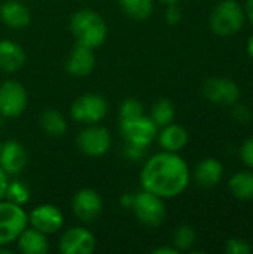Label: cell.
<instances>
[{
  "label": "cell",
  "mask_w": 253,
  "mask_h": 254,
  "mask_svg": "<svg viewBox=\"0 0 253 254\" xmlns=\"http://www.w3.org/2000/svg\"><path fill=\"white\" fill-rule=\"evenodd\" d=\"M139 180L142 189L163 199H173L186 190L191 171L179 153L161 150L145 161Z\"/></svg>",
  "instance_id": "cell-1"
},
{
  "label": "cell",
  "mask_w": 253,
  "mask_h": 254,
  "mask_svg": "<svg viewBox=\"0 0 253 254\" xmlns=\"http://www.w3.org/2000/svg\"><path fill=\"white\" fill-rule=\"evenodd\" d=\"M69 28L78 45H84L91 49L100 48L109 34L106 19L94 9L76 10L70 16Z\"/></svg>",
  "instance_id": "cell-2"
},
{
  "label": "cell",
  "mask_w": 253,
  "mask_h": 254,
  "mask_svg": "<svg viewBox=\"0 0 253 254\" xmlns=\"http://www.w3.org/2000/svg\"><path fill=\"white\" fill-rule=\"evenodd\" d=\"M246 21L245 9L236 0H222L213 9L209 25L210 30L221 37H228L239 33Z\"/></svg>",
  "instance_id": "cell-3"
},
{
  "label": "cell",
  "mask_w": 253,
  "mask_h": 254,
  "mask_svg": "<svg viewBox=\"0 0 253 254\" xmlns=\"http://www.w3.org/2000/svg\"><path fill=\"white\" fill-rule=\"evenodd\" d=\"M130 210L142 225L149 228H157L163 225L167 217L166 199L145 189L134 193L133 205Z\"/></svg>",
  "instance_id": "cell-4"
},
{
  "label": "cell",
  "mask_w": 253,
  "mask_h": 254,
  "mask_svg": "<svg viewBox=\"0 0 253 254\" xmlns=\"http://www.w3.org/2000/svg\"><path fill=\"white\" fill-rule=\"evenodd\" d=\"M28 226V213L24 207L0 199V246H12Z\"/></svg>",
  "instance_id": "cell-5"
},
{
  "label": "cell",
  "mask_w": 253,
  "mask_h": 254,
  "mask_svg": "<svg viewBox=\"0 0 253 254\" xmlns=\"http://www.w3.org/2000/svg\"><path fill=\"white\" fill-rule=\"evenodd\" d=\"M109 112L107 100L97 92H86L79 95L70 106V116L75 122L82 125L100 124Z\"/></svg>",
  "instance_id": "cell-6"
},
{
  "label": "cell",
  "mask_w": 253,
  "mask_h": 254,
  "mask_svg": "<svg viewBox=\"0 0 253 254\" xmlns=\"http://www.w3.org/2000/svg\"><path fill=\"white\" fill-rule=\"evenodd\" d=\"M158 129L160 128L149 118V115H140L119 121V132L125 143L137 144L142 147H149L157 140Z\"/></svg>",
  "instance_id": "cell-7"
},
{
  "label": "cell",
  "mask_w": 253,
  "mask_h": 254,
  "mask_svg": "<svg viewBox=\"0 0 253 254\" xmlns=\"http://www.w3.org/2000/svg\"><path fill=\"white\" fill-rule=\"evenodd\" d=\"M78 149L89 158H100L104 156L110 147H112V134L110 131L100 125V124H91L85 125L78 134L76 138Z\"/></svg>",
  "instance_id": "cell-8"
},
{
  "label": "cell",
  "mask_w": 253,
  "mask_h": 254,
  "mask_svg": "<svg viewBox=\"0 0 253 254\" xmlns=\"http://www.w3.org/2000/svg\"><path fill=\"white\" fill-rule=\"evenodd\" d=\"M27 106L28 94L21 82L6 79L0 83V116L6 119H16L24 115Z\"/></svg>",
  "instance_id": "cell-9"
},
{
  "label": "cell",
  "mask_w": 253,
  "mask_h": 254,
  "mask_svg": "<svg viewBox=\"0 0 253 254\" xmlns=\"http://www.w3.org/2000/svg\"><path fill=\"white\" fill-rule=\"evenodd\" d=\"M95 249L97 238L84 225L67 228L58 238V250L63 254H92Z\"/></svg>",
  "instance_id": "cell-10"
},
{
  "label": "cell",
  "mask_w": 253,
  "mask_h": 254,
  "mask_svg": "<svg viewBox=\"0 0 253 254\" xmlns=\"http://www.w3.org/2000/svg\"><path fill=\"white\" fill-rule=\"evenodd\" d=\"M70 208L73 216L81 223L89 225L100 219L103 213V199L97 190L91 188H82L73 195Z\"/></svg>",
  "instance_id": "cell-11"
},
{
  "label": "cell",
  "mask_w": 253,
  "mask_h": 254,
  "mask_svg": "<svg viewBox=\"0 0 253 254\" xmlns=\"http://www.w3.org/2000/svg\"><path fill=\"white\" fill-rule=\"evenodd\" d=\"M240 94V86L227 77H210L203 85L204 98L218 106H234Z\"/></svg>",
  "instance_id": "cell-12"
},
{
  "label": "cell",
  "mask_w": 253,
  "mask_h": 254,
  "mask_svg": "<svg viewBox=\"0 0 253 254\" xmlns=\"http://www.w3.org/2000/svg\"><path fill=\"white\" fill-rule=\"evenodd\" d=\"M28 226L49 237L63 229L64 214L54 204H40L28 213Z\"/></svg>",
  "instance_id": "cell-13"
},
{
  "label": "cell",
  "mask_w": 253,
  "mask_h": 254,
  "mask_svg": "<svg viewBox=\"0 0 253 254\" xmlns=\"http://www.w3.org/2000/svg\"><path fill=\"white\" fill-rule=\"evenodd\" d=\"M28 162V153L22 143L16 140L3 141L0 149V168L9 176L16 177L19 176Z\"/></svg>",
  "instance_id": "cell-14"
},
{
  "label": "cell",
  "mask_w": 253,
  "mask_h": 254,
  "mask_svg": "<svg viewBox=\"0 0 253 254\" xmlns=\"http://www.w3.org/2000/svg\"><path fill=\"white\" fill-rule=\"evenodd\" d=\"M95 49H91L88 46L84 45H75L67 58H66V71L78 79H84L88 77L97 64V58H95Z\"/></svg>",
  "instance_id": "cell-15"
},
{
  "label": "cell",
  "mask_w": 253,
  "mask_h": 254,
  "mask_svg": "<svg viewBox=\"0 0 253 254\" xmlns=\"http://www.w3.org/2000/svg\"><path fill=\"white\" fill-rule=\"evenodd\" d=\"M0 21L12 30H22L31 21V12L22 0H4L0 4Z\"/></svg>",
  "instance_id": "cell-16"
},
{
  "label": "cell",
  "mask_w": 253,
  "mask_h": 254,
  "mask_svg": "<svg viewBox=\"0 0 253 254\" xmlns=\"http://www.w3.org/2000/svg\"><path fill=\"white\" fill-rule=\"evenodd\" d=\"M25 61L27 54L21 45L10 39L0 40V71L16 73L25 65Z\"/></svg>",
  "instance_id": "cell-17"
},
{
  "label": "cell",
  "mask_w": 253,
  "mask_h": 254,
  "mask_svg": "<svg viewBox=\"0 0 253 254\" xmlns=\"http://www.w3.org/2000/svg\"><path fill=\"white\" fill-rule=\"evenodd\" d=\"M194 180L198 186L210 189L219 185L224 177V165L216 158H204L194 168Z\"/></svg>",
  "instance_id": "cell-18"
},
{
  "label": "cell",
  "mask_w": 253,
  "mask_h": 254,
  "mask_svg": "<svg viewBox=\"0 0 253 254\" xmlns=\"http://www.w3.org/2000/svg\"><path fill=\"white\" fill-rule=\"evenodd\" d=\"M157 140L163 150L179 153L180 150H183L186 147L189 135H188V131L182 125L171 122L158 129Z\"/></svg>",
  "instance_id": "cell-19"
},
{
  "label": "cell",
  "mask_w": 253,
  "mask_h": 254,
  "mask_svg": "<svg viewBox=\"0 0 253 254\" xmlns=\"http://www.w3.org/2000/svg\"><path fill=\"white\" fill-rule=\"evenodd\" d=\"M16 250L22 254H46L49 252V240L48 235L27 226L15 241Z\"/></svg>",
  "instance_id": "cell-20"
},
{
  "label": "cell",
  "mask_w": 253,
  "mask_h": 254,
  "mask_svg": "<svg viewBox=\"0 0 253 254\" xmlns=\"http://www.w3.org/2000/svg\"><path fill=\"white\" fill-rule=\"evenodd\" d=\"M39 125H40V129L48 137H52V138L63 137L67 132V128H69L66 116L57 109L43 110L40 118H39Z\"/></svg>",
  "instance_id": "cell-21"
},
{
  "label": "cell",
  "mask_w": 253,
  "mask_h": 254,
  "mask_svg": "<svg viewBox=\"0 0 253 254\" xmlns=\"http://www.w3.org/2000/svg\"><path fill=\"white\" fill-rule=\"evenodd\" d=\"M228 189L231 195L240 201H253V173L252 171H239L230 182Z\"/></svg>",
  "instance_id": "cell-22"
},
{
  "label": "cell",
  "mask_w": 253,
  "mask_h": 254,
  "mask_svg": "<svg viewBox=\"0 0 253 254\" xmlns=\"http://www.w3.org/2000/svg\"><path fill=\"white\" fill-rule=\"evenodd\" d=\"M121 10L134 21H146L154 12V0H118Z\"/></svg>",
  "instance_id": "cell-23"
},
{
  "label": "cell",
  "mask_w": 253,
  "mask_h": 254,
  "mask_svg": "<svg viewBox=\"0 0 253 254\" xmlns=\"http://www.w3.org/2000/svg\"><path fill=\"white\" fill-rule=\"evenodd\" d=\"M174 116H176V109H174V104L169 98H161L155 101L149 113V118L155 122L158 128H163L171 124L174 121Z\"/></svg>",
  "instance_id": "cell-24"
},
{
  "label": "cell",
  "mask_w": 253,
  "mask_h": 254,
  "mask_svg": "<svg viewBox=\"0 0 253 254\" xmlns=\"http://www.w3.org/2000/svg\"><path fill=\"white\" fill-rule=\"evenodd\" d=\"M30 198H31V192H30L28 186L19 179H10L9 177L6 192H4V199L13 202L16 205L25 207L30 202Z\"/></svg>",
  "instance_id": "cell-25"
},
{
  "label": "cell",
  "mask_w": 253,
  "mask_h": 254,
  "mask_svg": "<svg viewBox=\"0 0 253 254\" xmlns=\"http://www.w3.org/2000/svg\"><path fill=\"white\" fill-rule=\"evenodd\" d=\"M197 240V234L192 226L182 225L176 228L173 234V246L177 249V252H188L194 247Z\"/></svg>",
  "instance_id": "cell-26"
},
{
  "label": "cell",
  "mask_w": 253,
  "mask_h": 254,
  "mask_svg": "<svg viewBox=\"0 0 253 254\" xmlns=\"http://www.w3.org/2000/svg\"><path fill=\"white\" fill-rule=\"evenodd\" d=\"M145 115V107L142 104V101H139L137 98L128 97L125 98L121 106H119V112H118V118L121 119H130V118H136Z\"/></svg>",
  "instance_id": "cell-27"
},
{
  "label": "cell",
  "mask_w": 253,
  "mask_h": 254,
  "mask_svg": "<svg viewBox=\"0 0 253 254\" xmlns=\"http://www.w3.org/2000/svg\"><path fill=\"white\" fill-rule=\"evenodd\" d=\"M225 253L227 254H251L252 246L249 241L243 238H230L225 244Z\"/></svg>",
  "instance_id": "cell-28"
},
{
  "label": "cell",
  "mask_w": 253,
  "mask_h": 254,
  "mask_svg": "<svg viewBox=\"0 0 253 254\" xmlns=\"http://www.w3.org/2000/svg\"><path fill=\"white\" fill-rule=\"evenodd\" d=\"M240 159L242 162L253 170V135L249 137L240 147Z\"/></svg>",
  "instance_id": "cell-29"
},
{
  "label": "cell",
  "mask_w": 253,
  "mask_h": 254,
  "mask_svg": "<svg viewBox=\"0 0 253 254\" xmlns=\"http://www.w3.org/2000/svg\"><path fill=\"white\" fill-rule=\"evenodd\" d=\"M164 19L169 25H177L182 21V10L177 4H167L164 12Z\"/></svg>",
  "instance_id": "cell-30"
},
{
  "label": "cell",
  "mask_w": 253,
  "mask_h": 254,
  "mask_svg": "<svg viewBox=\"0 0 253 254\" xmlns=\"http://www.w3.org/2000/svg\"><path fill=\"white\" fill-rule=\"evenodd\" d=\"M233 118L234 121H237L239 124H248L252 119V112L249 107L243 106V104H234V110H233Z\"/></svg>",
  "instance_id": "cell-31"
},
{
  "label": "cell",
  "mask_w": 253,
  "mask_h": 254,
  "mask_svg": "<svg viewBox=\"0 0 253 254\" xmlns=\"http://www.w3.org/2000/svg\"><path fill=\"white\" fill-rule=\"evenodd\" d=\"M146 153V147L137 146V144H130L125 143V149H124V155L127 159L130 161H140Z\"/></svg>",
  "instance_id": "cell-32"
},
{
  "label": "cell",
  "mask_w": 253,
  "mask_h": 254,
  "mask_svg": "<svg viewBox=\"0 0 253 254\" xmlns=\"http://www.w3.org/2000/svg\"><path fill=\"white\" fill-rule=\"evenodd\" d=\"M177 249L174 246H161L152 250V254H177Z\"/></svg>",
  "instance_id": "cell-33"
},
{
  "label": "cell",
  "mask_w": 253,
  "mask_h": 254,
  "mask_svg": "<svg viewBox=\"0 0 253 254\" xmlns=\"http://www.w3.org/2000/svg\"><path fill=\"white\" fill-rule=\"evenodd\" d=\"M9 182V176L0 168V199L4 198V192H6V186Z\"/></svg>",
  "instance_id": "cell-34"
},
{
  "label": "cell",
  "mask_w": 253,
  "mask_h": 254,
  "mask_svg": "<svg viewBox=\"0 0 253 254\" xmlns=\"http://www.w3.org/2000/svg\"><path fill=\"white\" fill-rule=\"evenodd\" d=\"M133 199H134V193H124V195L119 198V204H121L124 208L130 210L131 205H133Z\"/></svg>",
  "instance_id": "cell-35"
},
{
  "label": "cell",
  "mask_w": 253,
  "mask_h": 254,
  "mask_svg": "<svg viewBox=\"0 0 253 254\" xmlns=\"http://www.w3.org/2000/svg\"><path fill=\"white\" fill-rule=\"evenodd\" d=\"M245 13H246V16L249 18L251 24L253 25V0H248V1H246V9H245Z\"/></svg>",
  "instance_id": "cell-36"
},
{
  "label": "cell",
  "mask_w": 253,
  "mask_h": 254,
  "mask_svg": "<svg viewBox=\"0 0 253 254\" xmlns=\"http://www.w3.org/2000/svg\"><path fill=\"white\" fill-rule=\"evenodd\" d=\"M246 51H248V54H249V57L253 60V34L249 37V40H248V45H246Z\"/></svg>",
  "instance_id": "cell-37"
},
{
  "label": "cell",
  "mask_w": 253,
  "mask_h": 254,
  "mask_svg": "<svg viewBox=\"0 0 253 254\" xmlns=\"http://www.w3.org/2000/svg\"><path fill=\"white\" fill-rule=\"evenodd\" d=\"M161 3H164V4H177L180 0H160Z\"/></svg>",
  "instance_id": "cell-38"
},
{
  "label": "cell",
  "mask_w": 253,
  "mask_h": 254,
  "mask_svg": "<svg viewBox=\"0 0 253 254\" xmlns=\"http://www.w3.org/2000/svg\"><path fill=\"white\" fill-rule=\"evenodd\" d=\"M1 144H3V141H1V140H0V149H1Z\"/></svg>",
  "instance_id": "cell-39"
}]
</instances>
